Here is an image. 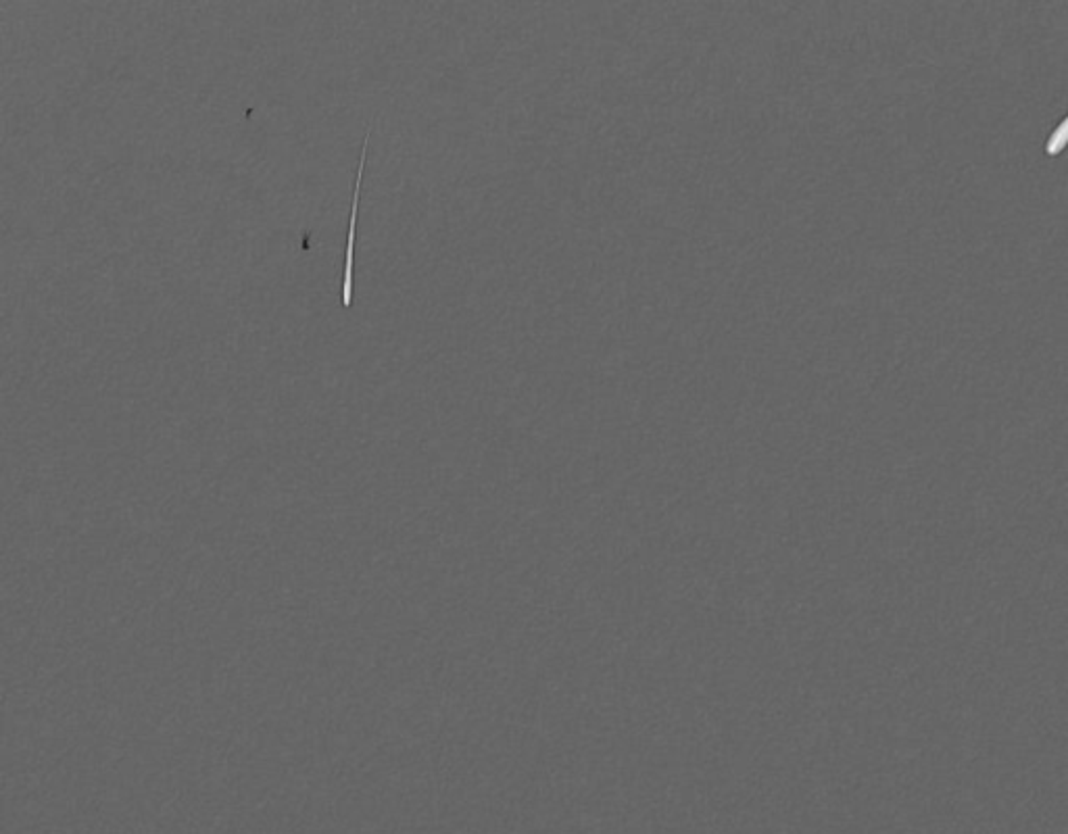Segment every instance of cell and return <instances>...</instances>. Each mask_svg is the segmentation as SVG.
I'll list each match as a JSON object with an SVG mask.
<instances>
[{
    "label": "cell",
    "instance_id": "6da1fadb",
    "mask_svg": "<svg viewBox=\"0 0 1068 834\" xmlns=\"http://www.w3.org/2000/svg\"><path fill=\"white\" fill-rule=\"evenodd\" d=\"M374 130V121L368 126L366 136H363L361 144V159L357 167V178L353 186V199H351V211H349V232H347V261H345V282H343V303L345 307H353L355 297V228H357V211H359V194L363 184V171H366L368 151H370V138Z\"/></svg>",
    "mask_w": 1068,
    "mask_h": 834
},
{
    "label": "cell",
    "instance_id": "7a4b0ae2",
    "mask_svg": "<svg viewBox=\"0 0 1068 834\" xmlns=\"http://www.w3.org/2000/svg\"><path fill=\"white\" fill-rule=\"evenodd\" d=\"M1066 142H1068V115L1060 121L1058 130L1050 136V140H1048V155H1050V157L1060 155Z\"/></svg>",
    "mask_w": 1068,
    "mask_h": 834
}]
</instances>
